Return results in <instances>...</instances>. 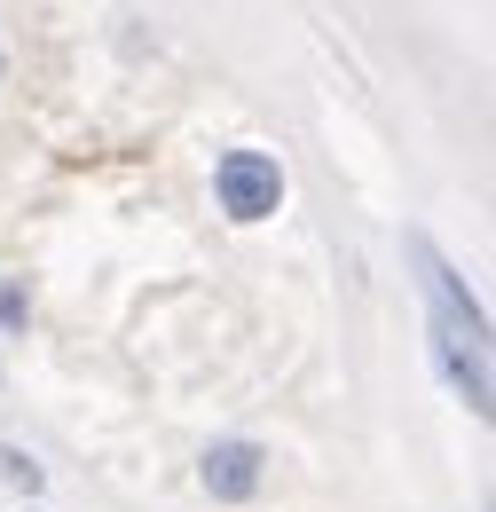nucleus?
Here are the masks:
<instances>
[{"mask_svg": "<svg viewBox=\"0 0 496 512\" xmlns=\"http://www.w3.org/2000/svg\"><path fill=\"white\" fill-rule=\"evenodd\" d=\"M410 260H418V284H426V300H434V355H441V371H449V386L465 394L473 418H489V316L473 308V292L457 284V268L434 253V237L410 229Z\"/></svg>", "mask_w": 496, "mask_h": 512, "instance_id": "nucleus-1", "label": "nucleus"}, {"mask_svg": "<svg viewBox=\"0 0 496 512\" xmlns=\"http://www.w3.org/2000/svg\"><path fill=\"white\" fill-rule=\"evenodd\" d=\"M24 323H32V292L0 276V331H24Z\"/></svg>", "mask_w": 496, "mask_h": 512, "instance_id": "nucleus-5", "label": "nucleus"}, {"mask_svg": "<svg viewBox=\"0 0 496 512\" xmlns=\"http://www.w3.org/2000/svg\"><path fill=\"white\" fill-rule=\"evenodd\" d=\"M260 473H268L260 442H213V449H205V465H197V481H205L213 505H245V497H260Z\"/></svg>", "mask_w": 496, "mask_h": 512, "instance_id": "nucleus-3", "label": "nucleus"}, {"mask_svg": "<svg viewBox=\"0 0 496 512\" xmlns=\"http://www.w3.org/2000/svg\"><path fill=\"white\" fill-rule=\"evenodd\" d=\"M213 197H221L229 221H268V213L284 205V166H276L268 150H221V166H213Z\"/></svg>", "mask_w": 496, "mask_h": 512, "instance_id": "nucleus-2", "label": "nucleus"}, {"mask_svg": "<svg viewBox=\"0 0 496 512\" xmlns=\"http://www.w3.org/2000/svg\"><path fill=\"white\" fill-rule=\"evenodd\" d=\"M24 512H40V505H24Z\"/></svg>", "mask_w": 496, "mask_h": 512, "instance_id": "nucleus-6", "label": "nucleus"}, {"mask_svg": "<svg viewBox=\"0 0 496 512\" xmlns=\"http://www.w3.org/2000/svg\"><path fill=\"white\" fill-rule=\"evenodd\" d=\"M0 481H8V489H16V497H24V505H32V497H40V481H48V473H40V457H24V449H16V442H0Z\"/></svg>", "mask_w": 496, "mask_h": 512, "instance_id": "nucleus-4", "label": "nucleus"}]
</instances>
